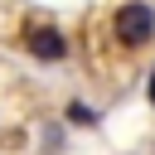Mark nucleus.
Returning <instances> with one entry per match:
<instances>
[{
	"instance_id": "nucleus-1",
	"label": "nucleus",
	"mask_w": 155,
	"mask_h": 155,
	"mask_svg": "<svg viewBox=\"0 0 155 155\" xmlns=\"http://www.w3.org/2000/svg\"><path fill=\"white\" fill-rule=\"evenodd\" d=\"M111 34L121 48H140L145 39H155V10L145 0H126L116 15H111Z\"/></svg>"
},
{
	"instance_id": "nucleus-2",
	"label": "nucleus",
	"mask_w": 155,
	"mask_h": 155,
	"mask_svg": "<svg viewBox=\"0 0 155 155\" xmlns=\"http://www.w3.org/2000/svg\"><path fill=\"white\" fill-rule=\"evenodd\" d=\"M24 48H29L39 63H63V58H68V39H63L53 24H44V29H29Z\"/></svg>"
},
{
	"instance_id": "nucleus-3",
	"label": "nucleus",
	"mask_w": 155,
	"mask_h": 155,
	"mask_svg": "<svg viewBox=\"0 0 155 155\" xmlns=\"http://www.w3.org/2000/svg\"><path fill=\"white\" fill-rule=\"evenodd\" d=\"M73 126H97V111L92 107H82V102H68V111H63Z\"/></svg>"
},
{
	"instance_id": "nucleus-4",
	"label": "nucleus",
	"mask_w": 155,
	"mask_h": 155,
	"mask_svg": "<svg viewBox=\"0 0 155 155\" xmlns=\"http://www.w3.org/2000/svg\"><path fill=\"white\" fill-rule=\"evenodd\" d=\"M145 97H150V102H155V73H150V87H145Z\"/></svg>"
}]
</instances>
